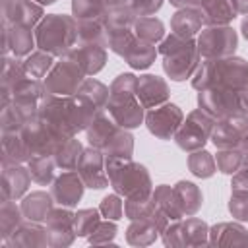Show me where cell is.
<instances>
[{"label":"cell","instance_id":"cell-1","mask_svg":"<svg viewBox=\"0 0 248 248\" xmlns=\"http://www.w3.org/2000/svg\"><path fill=\"white\" fill-rule=\"evenodd\" d=\"M99 108L79 93L58 97L45 93L39 105V116L62 138H74L78 132L87 130Z\"/></svg>","mask_w":248,"mask_h":248},{"label":"cell","instance_id":"cell-2","mask_svg":"<svg viewBox=\"0 0 248 248\" xmlns=\"http://www.w3.org/2000/svg\"><path fill=\"white\" fill-rule=\"evenodd\" d=\"M192 87L198 91L211 87L242 91L248 87V62L240 56L202 60L192 76Z\"/></svg>","mask_w":248,"mask_h":248},{"label":"cell","instance_id":"cell-3","mask_svg":"<svg viewBox=\"0 0 248 248\" xmlns=\"http://www.w3.org/2000/svg\"><path fill=\"white\" fill-rule=\"evenodd\" d=\"M85 134L89 145L101 149L107 157H132L134 151L132 134L120 124H116V120L107 112V108H101L95 114Z\"/></svg>","mask_w":248,"mask_h":248},{"label":"cell","instance_id":"cell-4","mask_svg":"<svg viewBox=\"0 0 248 248\" xmlns=\"http://www.w3.org/2000/svg\"><path fill=\"white\" fill-rule=\"evenodd\" d=\"M37 48L52 54L66 56L79 41H78V19L74 16L48 14L35 27Z\"/></svg>","mask_w":248,"mask_h":248},{"label":"cell","instance_id":"cell-5","mask_svg":"<svg viewBox=\"0 0 248 248\" xmlns=\"http://www.w3.org/2000/svg\"><path fill=\"white\" fill-rule=\"evenodd\" d=\"M157 50L163 56V70L172 81H184L192 78L202 62L196 41L182 39L174 33L167 35Z\"/></svg>","mask_w":248,"mask_h":248},{"label":"cell","instance_id":"cell-6","mask_svg":"<svg viewBox=\"0 0 248 248\" xmlns=\"http://www.w3.org/2000/svg\"><path fill=\"white\" fill-rule=\"evenodd\" d=\"M105 167L110 180V186L116 194L128 198L143 190H151V178L143 165L134 163L132 157H107Z\"/></svg>","mask_w":248,"mask_h":248},{"label":"cell","instance_id":"cell-7","mask_svg":"<svg viewBox=\"0 0 248 248\" xmlns=\"http://www.w3.org/2000/svg\"><path fill=\"white\" fill-rule=\"evenodd\" d=\"M85 78H87L85 72L78 66L76 60H72L68 54L60 56V60L54 62V66L50 68V72L43 79L45 93L58 95V97L74 95V93H78V89Z\"/></svg>","mask_w":248,"mask_h":248},{"label":"cell","instance_id":"cell-8","mask_svg":"<svg viewBox=\"0 0 248 248\" xmlns=\"http://www.w3.org/2000/svg\"><path fill=\"white\" fill-rule=\"evenodd\" d=\"M196 45H198V52H200L202 60L227 58V56L234 54V50L238 46V35L229 25L205 27L200 31Z\"/></svg>","mask_w":248,"mask_h":248},{"label":"cell","instance_id":"cell-9","mask_svg":"<svg viewBox=\"0 0 248 248\" xmlns=\"http://www.w3.org/2000/svg\"><path fill=\"white\" fill-rule=\"evenodd\" d=\"M215 118H211L207 112H203L202 108L192 110L186 120L180 124V128L174 134V141L182 151H198L203 149V145L207 143L211 130H213Z\"/></svg>","mask_w":248,"mask_h":248},{"label":"cell","instance_id":"cell-10","mask_svg":"<svg viewBox=\"0 0 248 248\" xmlns=\"http://www.w3.org/2000/svg\"><path fill=\"white\" fill-rule=\"evenodd\" d=\"M238 93L240 91L227 89V87L203 89L198 93V107L215 120L231 118V116H244L240 110Z\"/></svg>","mask_w":248,"mask_h":248},{"label":"cell","instance_id":"cell-11","mask_svg":"<svg viewBox=\"0 0 248 248\" xmlns=\"http://www.w3.org/2000/svg\"><path fill=\"white\" fill-rule=\"evenodd\" d=\"M21 136L31 151V157L33 155H54L58 143L66 140L58 136L39 114L25 122V126L21 128Z\"/></svg>","mask_w":248,"mask_h":248},{"label":"cell","instance_id":"cell-12","mask_svg":"<svg viewBox=\"0 0 248 248\" xmlns=\"http://www.w3.org/2000/svg\"><path fill=\"white\" fill-rule=\"evenodd\" d=\"M105 108L116 120V124H120L126 130L138 128L145 120V114H143L145 108L138 101L136 91H126V93H112L110 91V97H108V103Z\"/></svg>","mask_w":248,"mask_h":248},{"label":"cell","instance_id":"cell-13","mask_svg":"<svg viewBox=\"0 0 248 248\" xmlns=\"http://www.w3.org/2000/svg\"><path fill=\"white\" fill-rule=\"evenodd\" d=\"M184 122L182 110L172 103H163L159 107L147 108L145 112V126L147 130L157 136L159 140H170L174 138L176 130Z\"/></svg>","mask_w":248,"mask_h":248},{"label":"cell","instance_id":"cell-14","mask_svg":"<svg viewBox=\"0 0 248 248\" xmlns=\"http://www.w3.org/2000/svg\"><path fill=\"white\" fill-rule=\"evenodd\" d=\"M76 170L79 172V176L83 178L87 188L103 190L110 184L108 174H107V167H105V153L97 147L89 145L87 149H83Z\"/></svg>","mask_w":248,"mask_h":248},{"label":"cell","instance_id":"cell-15","mask_svg":"<svg viewBox=\"0 0 248 248\" xmlns=\"http://www.w3.org/2000/svg\"><path fill=\"white\" fill-rule=\"evenodd\" d=\"M85 188L87 186H85L83 178L79 176V172L76 169H72V170H64L62 174H58L54 178V182L50 184V196L56 205L76 207L78 202L81 200Z\"/></svg>","mask_w":248,"mask_h":248},{"label":"cell","instance_id":"cell-16","mask_svg":"<svg viewBox=\"0 0 248 248\" xmlns=\"http://www.w3.org/2000/svg\"><path fill=\"white\" fill-rule=\"evenodd\" d=\"M45 17L43 6L33 0H2V23L35 29Z\"/></svg>","mask_w":248,"mask_h":248},{"label":"cell","instance_id":"cell-17","mask_svg":"<svg viewBox=\"0 0 248 248\" xmlns=\"http://www.w3.org/2000/svg\"><path fill=\"white\" fill-rule=\"evenodd\" d=\"M74 215L70 207H52L45 225L48 232V246H70L78 236L74 231Z\"/></svg>","mask_w":248,"mask_h":248},{"label":"cell","instance_id":"cell-18","mask_svg":"<svg viewBox=\"0 0 248 248\" xmlns=\"http://www.w3.org/2000/svg\"><path fill=\"white\" fill-rule=\"evenodd\" d=\"M43 97H45V85L39 79L25 78L12 89V103L27 120L39 114V105Z\"/></svg>","mask_w":248,"mask_h":248},{"label":"cell","instance_id":"cell-19","mask_svg":"<svg viewBox=\"0 0 248 248\" xmlns=\"http://www.w3.org/2000/svg\"><path fill=\"white\" fill-rule=\"evenodd\" d=\"M248 130V116H231L215 120L209 140L217 149H234L240 147L242 134Z\"/></svg>","mask_w":248,"mask_h":248},{"label":"cell","instance_id":"cell-20","mask_svg":"<svg viewBox=\"0 0 248 248\" xmlns=\"http://www.w3.org/2000/svg\"><path fill=\"white\" fill-rule=\"evenodd\" d=\"M48 246V232L46 225L37 221L23 219V223L2 242V248H37Z\"/></svg>","mask_w":248,"mask_h":248},{"label":"cell","instance_id":"cell-21","mask_svg":"<svg viewBox=\"0 0 248 248\" xmlns=\"http://www.w3.org/2000/svg\"><path fill=\"white\" fill-rule=\"evenodd\" d=\"M2 31H4V54H14L16 58H25L33 52V48L37 46L35 41V29L25 27V25H6L2 23Z\"/></svg>","mask_w":248,"mask_h":248},{"label":"cell","instance_id":"cell-22","mask_svg":"<svg viewBox=\"0 0 248 248\" xmlns=\"http://www.w3.org/2000/svg\"><path fill=\"white\" fill-rule=\"evenodd\" d=\"M169 95H170V91H169V85L163 78L153 76V74H143L138 78L136 97L143 108H153V107L167 103Z\"/></svg>","mask_w":248,"mask_h":248},{"label":"cell","instance_id":"cell-23","mask_svg":"<svg viewBox=\"0 0 248 248\" xmlns=\"http://www.w3.org/2000/svg\"><path fill=\"white\" fill-rule=\"evenodd\" d=\"M31 172L23 165H2V200H21L31 186Z\"/></svg>","mask_w":248,"mask_h":248},{"label":"cell","instance_id":"cell-24","mask_svg":"<svg viewBox=\"0 0 248 248\" xmlns=\"http://www.w3.org/2000/svg\"><path fill=\"white\" fill-rule=\"evenodd\" d=\"M68 56L78 62V66L85 72V76H95L105 68L107 62V46L101 45H91V43H78Z\"/></svg>","mask_w":248,"mask_h":248},{"label":"cell","instance_id":"cell-25","mask_svg":"<svg viewBox=\"0 0 248 248\" xmlns=\"http://www.w3.org/2000/svg\"><path fill=\"white\" fill-rule=\"evenodd\" d=\"M203 27V17L198 6L178 8L170 17V31L182 39H194Z\"/></svg>","mask_w":248,"mask_h":248},{"label":"cell","instance_id":"cell-26","mask_svg":"<svg viewBox=\"0 0 248 248\" xmlns=\"http://www.w3.org/2000/svg\"><path fill=\"white\" fill-rule=\"evenodd\" d=\"M203 25L215 27V25H229L236 17V8L232 0H202L198 4Z\"/></svg>","mask_w":248,"mask_h":248},{"label":"cell","instance_id":"cell-27","mask_svg":"<svg viewBox=\"0 0 248 248\" xmlns=\"http://www.w3.org/2000/svg\"><path fill=\"white\" fill-rule=\"evenodd\" d=\"M21 213L25 219L29 221H37V223H45L48 213L52 211L54 207V200L50 194L43 192V190H37V192H31V194H25L21 198Z\"/></svg>","mask_w":248,"mask_h":248},{"label":"cell","instance_id":"cell-28","mask_svg":"<svg viewBox=\"0 0 248 248\" xmlns=\"http://www.w3.org/2000/svg\"><path fill=\"white\" fill-rule=\"evenodd\" d=\"M213 246H248V231L238 223H219L209 229Z\"/></svg>","mask_w":248,"mask_h":248},{"label":"cell","instance_id":"cell-29","mask_svg":"<svg viewBox=\"0 0 248 248\" xmlns=\"http://www.w3.org/2000/svg\"><path fill=\"white\" fill-rule=\"evenodd\" d=\"M31 159V151L21 132H2V165H23Z\"/></svg>","mask_w":248,"mask_h":248},{"label":"cell","instance_id":"cell-30","mask_svg":"<svg viewBox=\"0 0 248 248\" xmlns=\"http://www.w3.org/2000/svg\"><path fill=\"white\" fill-rule=\"evenodd\" d=\"M172 190H174V196H176V202H178V207H180L182 215L184 217L196 215L198 209L202 207V202H203V196H202L200 188L194 182L180 180L172 186Z\"/></svg>","mask_w":248,"mask_h":248},{"label":"cell","instance_id":"cell-31","mask_svg":"<svg viewBox=\"0 0 248 248\" xmlns=\"http://www.w3.org/2000/svg\"><path fill=\"white\" fill-rule=\"evenodd\" d=\"M157 54H159V50L155 48L153 43L136 39V41L130 45V48L126 50V54H124L122 58H124L126 64H128L130 68H134V70H147V68L155 62Z\"/></svg>","mask_w":248,"mask_h":248},{"label":"cell","instance_id":"cell-32","mask_svg":"<svg viewBox=\"0 0 248 248\" xmlns=\"http://www.w3.org/2000/svg\"><path fill=\"white\" fill-rule=\"evenodd\" d=\"M78 41L108 46V29L105 25V19H78Z\"/></svg>","mask_w":248,"mask_h":248},{"label":"cell","instance_id":"cell-33","mask_svg":"<svg viewBox=\"0 0 248 248\" xmlns=\"http://www.w3.org/2000/svg\"><path fill=\"white\" fill-rule=\"evenodd\" d=\"M56 161L54 155H33L27 161V169L31 172L33 182L39 186H50L56 178Z\"/></svg>","mask_w":248,"mask_h":248},{"label":"cell","instance_id":"cell-34","mask_svg":"<svg viewBox=\"0 0 248 248\" xmlns=\"http://www.w3.org/2000/svg\"><path fill=\"white\" fill-rule=\"evenodd\" d=\"M157 207L155 200H153V188L151 190H143L140 194H134V196H128L126 202H124V215L130 219V221H136V219H147L153 209Z\"/></svg>","mask_w":248,"mask_h":248},{"label":"cell","instance_id":"cell-35","mask_svg":"<svg viewBox=\"0 0 248 248\" xmlns=\"http://www.w3.org/2000/svg\"><path fill=\"white\" fill-rule=\"evenodd\" d=\"M81 153H83V147L79 143V140L74 138H66L58 143L56 151H54V161L58 165V169L62 170H72L78 167L79 159H81Z\"/></svg>","mask_w":248,"mask_h":248},{"label":"cell","instance_id":"cell-36","mask_svg":"<svg viewBox=\"0 0 248 248\" xmlns=\"http://www.w3.org/2000/svg\"><path fill=\"white\" fill-rule=\"evenodd\" d=\"M21 205L16 203V200H2L0 202V240L4 242L21 223H23Z\"/></svg>","mask_w":248,"mask_h":248},{"label":"cell","instance_id":"cell-37","mask_svg":"<svg viewBox=\"0 0 248 248\" xmlns=\"http://www.w3.org/2000/svg\"><path fill=\"white\" fill-rule=\"evenodd\" d=\"M134 35L136 39H141V41H147V43H161L167 35H165V25L161 19L153 17V16H143V17H136L134 21Z\"/></svg>","mask_w":248,"mask_h":248},{"label":"cell","instance_id":"cell-38","mask_svg":"<svg viewBox=\"0 0 248 248\" xmlns=\"http://www.w3.org/2000/svg\"><path fill=\"white\" fill-rule=\"evenodd\" d=\"M52 66H54V56L45 52V50H41V48L33 50L29 56L23 58V70H25L27 78H31V79L43 81Z\"/></svg>","mask_w":248,"mask_h":248},{"label":"cell","instance_id":"cell-39","mask_svg":"<svg viewBox=\"0 0 248 248\" xmlns=\"http://www.w3.org/2000/svg\"><path fill=\"white\" fill-rule=\"evenodd\" d=\"M159 234L161 232L147 219H136L130 223L126 231V240L134 246H147V244H153L159 238Z\"/></svg>","mask_w":248,"mask_h":248},{"label":"cell","instance_id":"cell-40","mask_svg":"<svg viewBox=\"0 0 248 248\" xmlns=\"http://www.w3.org/2000/svg\"><path fill=\"white\" fill-rule=\"evenodd\" d=\"M25 78H27V74L23 70V60L16 58L14 54L12 56L4 54V58H2V89L12 93V89Z\"/></svg>","mask_w":248,"mask_h":248},{"label":"cell","instance_id":"cell-41","mask_svg":"<svg viewBox=\"0 0 248 248\" xmlns=\"http://www.w3.org/2000/svg\"><path fill=\"white\" fill-rule=\"evenodd\" d=\"M153 200H155L157 207H159L170 221H174V219H182V217H184L182 211H180V207H178L174 190H172L170 186H167V184L157 186V188L153 190Z\"/></svg>","mask_w":248,"mask_h":248},{"label":"cell","instance_id":"cell-42","mask_svg":"<svg viewBox=\"0 0 248 248\" xmlns=\"http://www.w3.org/2000/svg\"><path fill=\"white\" fill-rule=\"evenodd\" d=\"M182 229H184V238H186V246H203L209 244V227L205 221L198 219V217H182Z\"/></svg>","mask_w":248,"mask_h":248},{"label":"cell","instance_id":"cell-43","mask_svg":"<svg viewBox=\"0 0 248 248\" xmlns=\"http://www.w3.org/2000/svg\"><path fill=\"white\" fill-rule=\"evenodd\" d=\"M78 93L79 95H83L85 99H89L99 110L101 108H105L107 107V103H108V97H110V87H107L105 83H101L99 79H95V78H85L83 79V83L79 85V89H78Z\"/></svg>","mask_w":248,"mask_h":248},{"label":"cell","instance_id":"cell-44","mask_svg":"<svg viewBox=\"0 0 248 248\" xmlns=\"http://www.w3.org/2000/svg\"><path fill=\"white\" fill-rule=\"evenodd\" d=\"M188 169L198 178H209V176L215 174L217 165H215V159L209 151L198 149V151H192L188 155Z\"/></svg>","mask_w":248,"mask_h":248},{"label":"cell","instance_id":"cell-45","mask_svg":"<svg viewBox=\"0 0 248 248\" xmlns=\"http://www.w3.org/2000/svg\"><path fill=\"white\" fill-rule=\"evenodd\" d=\"M103 19H105V25H107L108 31H114V29H132L134 27V21H136V16H134V12L128 6L118 4V6L108 8L103 14Z\"/></svg>","mask_w":248,"mask_h":248},{"label":"cell","instance_id":"cell-46","mask_svg":"<svg viewBox=\"0 0 248 248\" xmlns=\"http://www.w3.org/2000/svg\"><path fill=\"white\" fill-rule=\"evenodd\" d=\"M101 211L95 209V207H89V209H79L76 211L74 215V231L78 236H89L97 225L101 223Z\"/></svg>","mask_w":248,"mask_h":248},{"label":"cell","instance_id":"cell-47","mask_svg":"<svg viewBox=\"0 0 248 248\" xmlns=\"http://www.w3.org/2000/svg\"><path fill=\"white\" fill-rule=\"evenodd\" d=\"M105 0H72V16L76 19H95L103 17L107 12Z\"/></svg>","mask_w":248,"mask_h":248},{"label":"cell","instance_id":"cell-48","mask_svg":"<svg viewBox=\"0 0 248 248\" xmlns=\"http://www.w3.org/2000/svg\"><path fill=\"white\" fill-rule=\"evenodd\" d=\"M242 161H244V155H242L240 147H234V149H219L217 151V157H215L217 170H221L223 174H231V176L242 167Z\"/></svg>","mask_w":248,"mask_h":248},{"label":"cell","instance_id":"cell-49","mask_svg":"<svg viewBox=\"0 0 248 248\" xmlns=\"http://www.w3.org/2000/svg\"><path fill=\"white\" fill-rule=\"evenodd\" d=\"M25 122H27V118L14 107V103L2 107V112H0V128H2V132H21Z\"/></svg>","mask_w":248,"mask_h":248},{"label":"cell","instance_id":"cell-50","mask_svg":"<svg viewBox=\"0 0 248 248\" xmlns=\"http://www.w3.org/2000/svg\"><path fill=\"white\" fill-rule=\"evenodd\" d=\"M134 41H136L134 29H114V31H108V48L114 54H118V56H124Z\"/></svg>","mask_w":248,"mask_h":248},{"label":"cell","instance_id":"cell-51","mask_svg":"<svg viewBox=\"0 0 248 248\" xmlns=\"http://www.w3.org/2000/svg\"><path fill=\"white\" fill-rule=\"evenodd\" d=\"M99 211L105 219H110V221H118L122 219L124 215V202L120 200V194H110V196H105L101 205H99Z\"/></svg>","mask_w":248,"mask_h":248},{"label":"cell","instance_id":"cell-52","mask_svg":"<svg viewBox=\"0 0 248 248\" xmlns=\"http://www.w3.org/2000/svg\"><path fill=\"white\" fill-rule=\"evenodd\" d=\"M229 211L238 221H248V190H232Z\"/></svg>","mask_w":248,"mask_h":248},{"label":"cell","instance_id":"cell-53","mask_svg":"<svg viewBox=\"0 0 248 248\" xmlns=\"http://www.w3.org/2000/svg\"><path fill=\"white\" fill-rule=\"evenodd\" d=\"M116 231H118V229H116L114 221L107 219V221H101V223L97 225V229L87 236V240H89V244H108V242L114 240Z\"/></svg>","mask_w":248,"mask_h":248},{"label":"cell","instance_id":"cell-54","mask_svg":"<svg viewBox=\"0 0 248 248\" xmlns=\"http://www.w3.org/2000/svg\"><path fill=\"white\" fill-rule=\"evenodd\" d=\"M122 4L128 6L136 17H143L159 12L163 6V0H122Z\"/></svg>","mask_w":248,"mask_h":248},{"label":"cell","instance_id":"cell-55","mask_svg":"<svg viewBox=\"0 0 248 248\" xmlns=\"http://www.w3.org/2000/svg\"><path fill=\"white\" fill-rule=\"evenodd\" d=\"M174 8H188V6H198L202 0H169Z\"/></svg>","mask_w":248,"mask_h":248},{"label":"cell","instance_id":"cell-56","mask_svg":"<svg viewBox=\"0 0 248 248\" xmlns=\"http://www.w3.org/2000/svg\"><path fill=\"white\" fill-rule=\"evenodd\" d=\"M232 4L236 8V14L248 16V0H232Z\"/></svg>","mask_w":248,"mask_h":248},{"label":"cell","instance_id":"cell-57","mask_svg":"<svg viewBox=\"0 0 248 248\" xmlns=\"http://www.w3.org/2000/svg\"><path fill=\"white\" fill-rule=\"evenodd\" d=\"M240 151L244 157H248V130L242 134V140H240Z\"/></svg>","mask_w":248,"mask_h":248},{"label":"cell","instance_id":"cell-58","mask_svg":"<svg viewBox=\"0 0 248 248\" xmlns=\"http://www.w3.org/2000/svg\"><path fill=\"white\" fill-rule=\"evenodd\" d=\"M240 31H242V35H244V39L248 41V16L242 19V25H240Z\"/></svg>","mask_w":248,"mask_h":248},{"label":"cell","instance_id":"cell-59","mask_svg":"<svg viewBox=\"0 0 248 248\" xmlns=\"http://www.w3.org/2000/svg\"><path fill=\"white\" fill-rule=\"evenodd\" d=\"M33 2H37V4H41V6H48V4H54L56 0H33Z\"/></svg>","mask_w":248,"mask_h":248}]
</instances>
